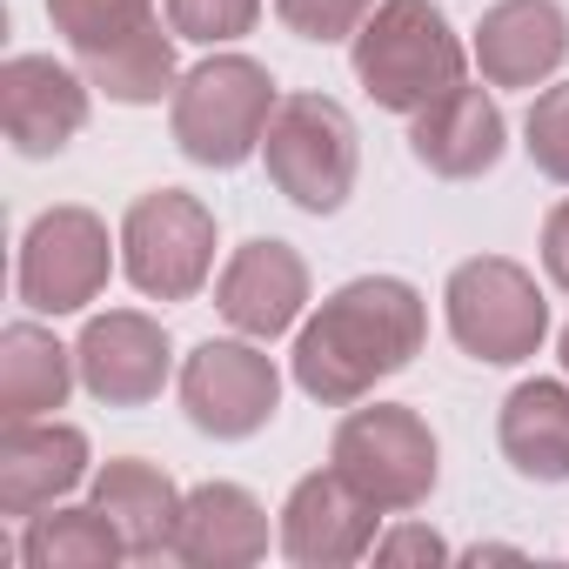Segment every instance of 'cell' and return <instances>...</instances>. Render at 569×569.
<instances>
[{
  "mask_svg": "<svg viewBox=\"0 0 569 569\" xmlns=\"http://www.w3.org/2000/svg\"><path fill=\"white\" fill-rule=\"evenodd\" d=\"M376 562H449V542L422 522H396L389 536H376Z\"/></svg>",
  "mask_w": 569,
  "mask_h": 569,
  "instance_id": "484cf974",
  "label": "cell"
},
{
  "mask_svg": "<svg viewBox=\"0 0 569 569\" xmlns=\"http://www.w3.org/2000/svg\"><path fill=\"white\" fill-rule=\"evenodd\" d=\"M214 302H221V316L241 336L268 342V336H281V329L302 316V302H309V268H302V254L289 241H248L221 268Z\"/></svg>",
  "mask_w": 569,
  "mask_h": 569,
  "instance_id": "9a60e30c",
  "label": "cell"
},
{
  "mask_svg": "<svg viewBox=\"0 0 569 569\" xmlns=\"http://www.w3.org/2000/svg\"><path fill=\"white\" fill-rule=\"evenodd\" d=\"M529 161L542 174L569 181V81L536 94V108H529Z\"/></svg>",
  "mask_w": 569,
  "mask_h": 569,
  "instance_id": "cb8c5ba5",
  "label": "cell"
},
{
  "mask_svg": "<svg viewBox=\"0 0 569 569\" xmlns=\"http://www.w3.org/2000/svg\"><path fill=\"white\" fill-rule=\"evenodd\" d=\"M562 369H569V329H562Z\"/></svg>",
  "mask_w": 569,
  "mask_h": 569,
  "instance_id": "f1b7e54d",
  "label": "cell"
},
{
  "mask_svg": "<svg viewBox=\"0 0 569 569\" xmlns=\"http://www.w3.org/2000/svg\"><path fill=\"white\" fill-rule=\"evenodd\" d=\"M562 54H569V21H562L556 0H502V8L482 14L476 61H482V74L496 88H529Z\"/></svg>",
  "mask_w": 569,
  "mask_h": 569,
  "instance_id": "e0dca14e",
  "label": "cell"
},
{
  "mask_svg": "<svg viewBox=\"0 0 569 569\" xmlns=\"http://www.w3.org/2000/svg\"><path fill=\"white\" fill-rule=\"evenodd\" d=\"M542 261H549V274H556V289H569V201L549 214V228H542Z\"/></svg>",
  "mask_w": 569,
  "mask_h": 569,
  "instance_id": "4316f807",
  "label": "cell"
},
{
  "mask_svg": "<svg viewBox=\"0 0 569 569\" xmlns=\"http://www.w3.org/2000/svg\"><path fill=\"white\" fill-rule=\"evenodd\" d=\"M261 14V0H168V28L181 41H234Z\"/></svg>",
  "mask_w": 569,
  "mask_h": 569,
  "instance_id": "603a6c76",
  "label": "cell"
},
{
  "mask_svg": "<svg viewBox=\"0 0 569 569\" xmlns=\"http://www.w3.org/2000/svg\"><path fill=\"white\" fill-rule=\"evenodd\" d=\"M174 556L194 569H234V562H261L268 556V516L241 482H201L181 502V529H174Z\"/></svg>",
  "mask_w": 569,
  "mask_h": 569,
  "instance_id": "2e32d148",
  "label": "cell"
},
{
  "mask_svg": "<svg viewBox=\"0 0 569 569\" xmlns=\"http://www.w3.org/2000/svg\"><path fill=\"white\" fill-rule=\"evenodd\" d=\"M376 509L336 462L302 476L289 509H281V556L302 562V569H336V562H362L376 556Z\"/></svg>",
  "mask_w": 569,
  "mask_h": 569,
  "instance_id": "8fae6325",
  "label": "cell"
},
{
  "mask_svg": "<svg viewBox=\"0 0 569 569\" xmlns=\"http://www.w3.org/2000/svg\"><path fill=\"white\" fill-rule=\"evenodd\" d=\"M516 556H522V549H502V542H476V549H469V562H516Z\"/></svg>",
  "mask_w": 569,
  "mask_h": 569,
  "instance_id": "83f0119b",
  "label": "cell"
},
{
  "mask_svg": "<svg viewBox=\"0 0 569 569\" xmlns=\"http://www.w3.org/2000/svg\"><path fill=\"white\" fill-rule=\"evenodd\" d=\"M48 21L68 34V48L88 61L94 88L141 108L161 101L174 81V48L161 34L154 0H48Z\"/></svg>",
  "mask_w": 569,
  "mask_h": 569,
  "instance_id": "3957f363",
  "label": "cell"
},
{
  "mask_svg": "<svg viewBox=\"0 0 569 569\" xmlns=\"http://www.w3.org/2000/svg\"><path fill=\"white\" fill-rule=\"evenodd\" d=\"M88 121V88L48 61V54H14L0 68V128H8L14 154L41 161V154H61Z\"/></svg>",
  "mask_w": 569,
  "mask_h": 569,
  "instance_id": "4fadbf2b",
  "label": "cell"
},
{
  "mask_svg": "<svg viewBox=\"0 0 569 569\" xmlns=\"http://www.w3.org/2000/svg\"><path fill=\"white\" fill-rule=\"evenodd\" d=\"M14 289L41 316H74L108 289V228L88 208H48L21 241Z\"/></svg>",
  "mask_w": 569,
  "mask_h": 569,
  "instance_id": "9c48e42d",
  "label": "cell"
},
{
  "mask_svg": "<svg viewBox=\"0 0 569 569\" xmlns=\"http://www.w3.org/2000/svg\"><path fill=\"white\" fill-rule=\"evenodd\" d=\"M181 489L168 482V469L121 456L94 476V509L114 522V536L128 542V556H174V529H181Z\"/></svg>",
  "mask_w": 569,
  "mask_h": 569,
  "instance_id": "ac0fdd59",
  "label": "cell"
},
{
  "mask_svg": "<svg viewBox=\"0 0 569 569\" xmlns=\"http://www.w3.org/2000/svg\"><path fill=\"white\" fill-rule=\"evenodd\" d=\"M329 462L376 502V509H416L429 502L436 489V436L416 409H396V402H376V409H356L342 429H336V449Z\"/></svg>",
  "mask_w": 569,
  "mask_h": 569,
  "instance_id": "52a82bcc",
  "label": "cell"
},
{
  "mask_svg": "<svg viewBox=\"0 0 569 569\" xmlns=\"http://www.w3.org/2000/svg\"><path fill=\"white\" fill-rule=\"evenodd\" d=\"M128 556V542L114 536V522L88 502V509H41V516H28V529H21V562L28 569H108V562H121Z\"/></svg>",
  "mask_w": 569,
  "mask_h": 569,
  "instance_id": "7402d4cb",
  "label": "cell"
},
{
  "mask_svg": "<svg viewBox=\"0 0 569 569\" xmlns=\"http://www.w3.org/2000/svg\"><path fill=\"white\" fill-rule=\"evenodd\" d=\"M74 362H81V382H88L94 402H108V409H141V402H154L161 382H168V336H161L148 316H134V309H108V316L88 322Z\"/></svg>",
  "mask_w": 569,
  "mask_h": 569,
  "instance_id": "5bb4252c",
  "label": "cell"
},
{
  "mask_svg": "<svg viewBox=\"0 0 569 569\" xmlns=\"http://www.w3.org/2000/svg\"><path fill=\"white\" fill-rule=\"evenodd\" d=\"M268 114H274V81H268V68H254L241 54H214L174 88V141L201 168L248 161L268 134Z\"/></svg>",
  "mask_w": 569,
  "mask_h": 569,
  "instance_id": "277c9868",
  "label": "cell"
},
{
  "mask_svg": "<svg viewBox=\"0 0 569 569\" xmlns=\"http://www.w3.org/2000/svg\"><path fill=\"white\" fill-rule=\"evenodd\" d=\"M356 74L382 108L422 114L429 101L462 88V48L429 0H382L356 34Z\"/></svg>",
  "mask_w": 569,
  "mask_h": 569,
  "instance_id": "7a4b0ae2",
  "label": "cell"
},
{
  "mask_svg": "<svg viewBox=\"0 0 569 569\" xmlns=\"http://www.w3.org/2000/svg\"><path fill=\"white\" fill-rule=\"evenodd\" d=\"M268 174L274 188L289 194L296 208L309 214H336L356 188V128L336 101L322 94H289V101H274L268 114Z\"/></svg>",
  "mask_w": 569,
  "mask_h": 569,
  "instance_id": "5b68a950",
  "label": "cell"
},
{
  "mask_svg": "<svg viewBox=\"0 0 569 569\" xmlns=\"http://www.w3.org/2000/svg\"><path fill=\"white\" fill-rule=\"evenodd\" d=\"M274 396H281V376L261 349L248 342H201L181 369V409L201 436L214 442H241L254 436L268 416H274Z\"/></svg>",
  "mask_w": 569,
  "mask_h": 569,
  "instance_id": "30bf717a",
  "label": "cell"
},
{
  "mask_svg": "<svg viewBox=\"0 0 569 569\" xmlns=\"http://www.w3.org/2000/svg\"><path fill=\"white\" fill-rule=\"evenodd\" d=\"M68 349L34 329V322H14L0 336V416L8 422H34V416H54L68 402Z\"/></svg>",
  "mask_w": 569,
  "mask_h": 569,
  "instance_id": "44dd1931",
  "label": "cell"
},
{
  "mask_svg": "<svg viewBox=\"0 0 569 569\" xmlns=\"http://www.w3.org/2000/svg\"><path fill=\"white\" fill-rule=\"evenodd\" d=\"M121 261H128V281L154 302H188L208 268H214V221L194 194L181 188H154L128 208L121 221Z\"/></svg>",
  "mask_w": 569,
  "mask_h": 569,
  "instance_id": "8992f818",
  "label": "cell"
},
{
  "mask_svg": "<svg viewBox=\"0 0 569 569\" xmlns=\"http://www.w3.org/2000/svg\"><path fill=\"white\" fill-rule=\"evenodd\" d=\"M416 349H422V296L396 274H369L316 309V322L296 342V382L316 402L342 409L362 402L382 376H396Z\"/></svg>",
  "mask_w": 569,
  "mask_h": 569,
  "instance_id": "6da1fadb",
  "label": "cell"
},
{
  "mask_svg": "<svg viewBox=\"0 0 569 569\" xmlns=\"http://www.w3.org/2000/svg\"><path fill=\"white\" fill-rule=\"evenodd\" d=\"M502 456L529 482H569V389L522 382L502 402Z\"/></svg>",
  "mask_w": 569,
  "mask_h": 569,
  "instance_id": "ffe728a7",
  "label": "cell"
},
{
  "mask_svg": "<svg viewBox=\"0 0 569 569\" xmlns=\"http://www.w3.org/2000/svg\"><path fill=\"white\" fill-rule=\"evenodd\" d=\"M449 329L476 362H522V356H536L549 309L516 261L482 254L449 274Z\"/></svg>",
  "mask_w": 569,
  "mask_h": 569,
  "instance_id": "ba28073f",
  "label": "cell"
},
{
  "mask_svg": "<svg viewBox=\"0 0 569 569\" xmlns=\"http://www.w3.org/2000/svg\"><path fill=\"white\" fill-rule=\"evenodd\" d=\"M88 476V436L74 422L34 416V422H8L0 429V516H41L54 502H68Z\"/></svg>",
  "mask_w": 569,
  "mask_h": 569,
  "instance_id": "7c38bea8",
  "label": "cell"
},
{
  "mask_svg": "<svg viewBox=\"0 0 569 569\" xmlns=\"http://www.w3.org/2000/svg\"><path fill=\"white\" fill-rule=\"evenodd\" d=\"M409 141H416L422 168H436L449 181H469V174L496 168V154H502V114H496V101L482 88H449L442 101H429L416 114Z\"/></svg>",
  "mask_w": 569,
  "mask_h": 569,
  "instance_id": "d6986e66",
  "label": "cell"
},
{
  "mask_svg": "<svg viewBox=\"0 0 569 569\" xmlns=\"http://www.w3.org/2000/svg\"><path fill=\"white\" fill-rule=\"evenodd\" d=\"M274 8L302 41H342V34H362L376 0H274Z\"/></svg>",
  "mask_w": 569,
  "mask_h": 569,
  "instance_id": "d4e9b609",
  "label": "cell"
}]
</instances>
